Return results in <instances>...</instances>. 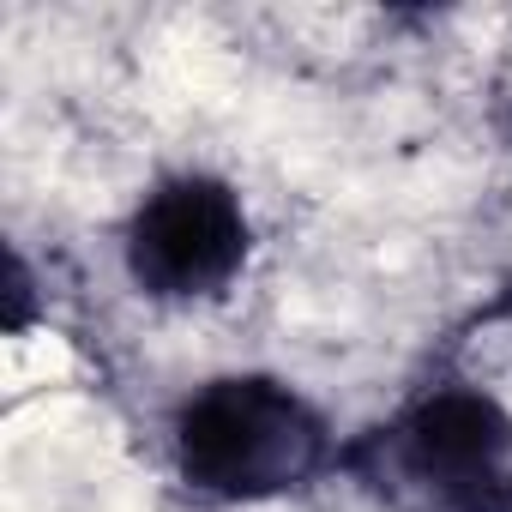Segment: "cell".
<instances>
[{"instance_id": "cell-1", "label": "cell", "mask_w": 512, "mask_h": 512, "mask_svg": "<svg viewBox=\"0 0 512 512\" xmlns=\"http://www.w3.org/2000/svg\"><path fill=\"white\" fill-rule=\"evenodd\" d=\"M175 458L193 488L217 500H266L302 488L326 458L320 416L278 380L229 374L181 404Z\"/></svg>"}, {"instance_id": "cell-2", "label": "cell", "mask_w": 512, "mask_h": 512, "mask_svg": "<svg viewBox=\"0 0 512 512\" xmlns=\"http://www.w3.org/2000/svg\"><path fill=\"white\" fill-rule=\"evenodd\" d=\"M386 446L398 476L434 512H512V416L488 392H428Z\"/></svg>"}, {"instance_id": "cell-3", "label": "cell", "mask_w": 512, "mask_h": 512, "mask_svg": "<svg viewBox=\"0 0 512 512\" xmlns=\"http://www.w3.org/2000/svg\"><path fill=\"white\" fill-rule=\"evenodd\" d=\"M241 260H247V211L211 175H175L133 211L127 266L139 290L163 302L217 296L241 272Z\"/></svg>"}]
</instances>
